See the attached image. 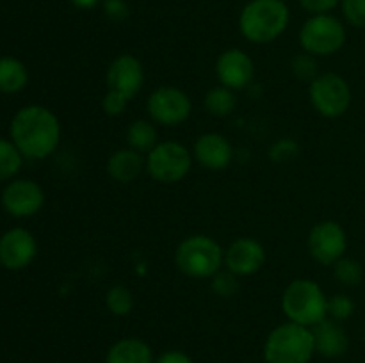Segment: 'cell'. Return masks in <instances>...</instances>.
Returning a JSON list of instances; mask_svg holds the SVG:
<instances>
[{
    "mask_svg": "<svg viewBox=\"0 0 365 363\" xmlns=\"http://www.w3.org/2000/svg\"><path fill=\"white\" fill-rule=\"evenodd\" d=\"M11 139L27 159L41 160L52 155L61 142V123L43 105H27L11 121Z\"/></svg>",
    "mask_w": 365,
    "mask_h": 363,
    "instance_id": "obj_1",
    "label": "cell"
},
{
    "mask_svg": "<svg viewBox=\"0 0 365 363\" xmlns=\"http://www.w3.org/2000/svg\"><path fill=\"white\" fill-rule=\"evenodd\" d=\"M291 23V9L284 0H250L239 14V31L253 45L277 41Z\"/></svg>",
    "mask_w": 365,
    "mask_h": 363,
    "instance_id": "obj_2",
    "label": "cell"
},
{
    "mask_svg": "<svg viewBox=\"0 0 365 363\" xmlns=\"http://www.w3.org/2000/svg\"><path fill=\"white\" fill-rule=\"evenodd\" d=\"M175 265L187 278L210 280L225 267V251L210 235H189L175 249Z\"/></svg>",
    "mask_w": 365,
    "mask_h": 363,
    "instance_id": "obj_3",
    "label": "cell"
},
{
    "mask_svg": "<svg viewBox=\"0 0 365 363\" xmlns=\"http://www.w3.org/2000/svg\"><path fill=\"white\" fill-rule=\"evenodd\" d=\"M314 352L312 327L291 320L274 327L264 342L266 363H309Z\"/></svg>",
    "mask_w": 365,
    "mask_h": 363,
    "instance_id": "obj_4",
    "label": "cell"
},
{
    "mask_svg": "<svg viewBox=\"0 0 365 363\" xmlns=\"http://www.w3.org/2000/svg\"><path fill=\"white\" fill-rule=\"evenodd\" d=\"M282 310L291 322L314 327L328 317V298L316 281L298 278L285 287Z\"/></svg>",
    "mask_w": 365,
    "mask_h": 363,
    "instance_id": "obj_5",
    "label": "cell"
},
{
    "mask_svg": "<svg viewBox=\"0 0 365 363\" xmlns=\"http://www.w3.org/2000/svg\"><path fill=\"white\" fill-rule=\"evenodd\" d=\"M348 32L341 18L331 13L310 14L299 28V45L303 52L314 57H330L341 52Z\"/></svg>",
    "mask_w": 365,
    "mask_h": 363,
    "instance_id": "obj_6",
    "label": "cell"
},
{
    "mask_svg": "<svg viewBox=\"0 0 365 363\" xmlns=\"http://www.w3.org/2000/svg\"><path fill=\"white\" fill-rule=\"evenodd\" d=\"M145 160L150 178L164 185L184 180L195 162L192 153L177 141H159L146 153Z\"/></svg>",
    "mask_w": 365,
    "mask_h": 363,
    "instance_id": "obj_7",
    "label": "cell"
},
{
    "mask_svg": "<svg viewBox=\"0 0 365 363\" xmlns=\"http://www.w3.org/2000/svg\"><path fill=\"white\" fill-rule=\"evenodd\" d=\"M309 98L317 114L328 120L344 116L351 107V88L337 73H321L309 84Z\"/></svg>",
    "mask_w": 365,
    "mask_h": 363,
    "instance_id": "obj_8",
    "label": "cell"
},
{
    "mask_svg": "<svg viewBox=\"0 0 365 363\" xmlns=\"http://www.w3.org/2000/svg\"><path fill=\"white\" fill-rule=\"evenodd\" d=\"M150 120L160 127H178L192 112V102L187 93L175 85H160L146 100Z\"/></svg>",
    "mask_w": 365,
    "mask_h": 363,
    "instance_id": "obj_9",
    "label": "cell"
},
{
    "mask_svg": "<svg viewBox=\"0 0 365 363\" xmlns=\"http://www.w3.org/2000/svg\"><path fill=\"white\" fill-rule=\"evenodd\" d=\"M309 255L321 265H334L337 260L346 256L348 235L341 223L334 219L321 221L314 224L307 237Z\"/></svg>",
    "mask_w": 365,
    "mask_h": 363,
    "instance_id": "obj_10",
    "label": "cell"
},
{
    "mask_svg": "<svg viewBox=\"0 0 365 363\" xmlns=\"http://www.w3.org/2000/svg\"><path fill=\"white\" fill-rule=\"evenodd\" d=\"M106 82L107 89H113L127 96L128 100H134L145 85L143 63L132 53H121L114 57L107 66Z\"/></svg>",
    "mask_w": 365,
    "mask_h": 363,
    "instance_id": "obj_11",
    "label": "cell"
},
{
    "mask_svg": "<svg viewBox=\"0 0 365 363\" xmlns=\"http://www.w3.org/2000/svg\"><path fill=\"white\" fill-rule=\"evenodd\" d=\"M216 77L221 85L234 91L246 89L255 78V63L241 48H227L216 59Z\"/></svg>",
    "mask_w": 365,
    "mask_h": 363,
    "instance_id": "obj_12",
    "label": "cell"
},
{
    "mask_svg": "<svg viewBox=\"0 0 365 363\" xmlns=\"http://www.w3.org/2000/svg\"><path fill=\"white\" fill-rule=\"evenodd\" d=\"M45 205V192L34 180H13L2 191V206L13 217H31Z\"/></svg>",
    "mask_w": 365,
    "mask_h": 363,
    "instance_id": "obj_13",
    "label": "cell"
},
{
    "mask_svg": "<svg viewBox=\"0 0 365 363\" xmlns=\"http://www.w3.org/2000/svg\"><path fill=\"white\" fill-rule=\"evenodd\" d=\"M266 263V249L257 238L239 237L225 251V267L235 276L245 278L259 273Z\"/></svg>",
    "mask_w": 365,
    "mask_h": 363,
    "instance_id": "obj_14",
    "label": "cell"
},
{
    "mask_svg": "<svg viewBox=\"0 0 365 363\" xmlns=\"http://www.w3.org/2000/svg\"><path fill=\"white\" fill-rule=\"evenodd\" d=\"M38 255V242L25 228H13L0 237V263L9 270H21Z\"/></svg>",
    "mask_w": 365,
    "mask_h": 363,
    "instance_id": "obj_15",
    "label": "cell"
},
{
    "mask_svg": "<svg viewBox=\"0 0 365 363\" xmlns=\"http://www.w3.org/2000/svg\"><path fill=\"white\" fill-rule=\"evenodd\" d=\"M192 159L207 171H223L234 160V146L220 132H205L192 144Z\"/></svg>",
    "mask_w": 365,
    "mask_h": 363,
    "instance_id": "obj_16",
    "label": "cell"
},
{
    "mask_svg": "<svg viewBox=\"0 0 365 363\" xmlns=\"http://www.w3.org/2000/svg\"><path fill=\"white\" fill-rule=\"evenodd\" d=\"M314 344H316V352L327 358H339L344 354L349 347V338L344 327L337 320L327 317L319 324L312 327Z\"/></svg>",
    "mask_w": 365,
    "mask_h": 363,
    "instance_id": "obj_17",
    "label": "cell"
},
{
    "mask_svg": "<svg viewBox=\"0 0 365 363\" xmlns=\"http://www.w3.org/2000/svg\"><path fill=\"white\" fill-rule=\"evenodd\" d=\"M106 171L118 184H130L146 171V160L143 153L132 148H120L107 159Z\"/></svg>",
    "mask_w": 365,
    "mask_h": 363,
    "instance_id": "obj_18",
    "label": "cell"
},
{
    "mask_svg": "<svg viewBox=\"0 0 365 363\" xmlns=\"http://www.w3.org/2000/svg\"><path fill=\"white\" fill-rule=\"evenodd\" d=\"M106 363H153V351L141 338H121L109 347Z\"/></svg>",
    "mask_w": 365,
    "mask_h": 363,
    "instance_id": "obj_19",
    "label": "cell"
},
{
    "mask_svg": "<svg viewBox=\"0 0 365 363\" xmlns=\"http://www.w3.org/2000/svg\"><path fill=\"white\" fill-rule=\"evenodd\" d=\"M29 82L27 66L16 57H0V93L13 95L21 91Z\"/></svg>",
    "mask_w": 365,
    "mask_h": 363,
    "instance_id": "obj_20",
    "label": "cell"
},
{
    "mask_svg": "<svg viewBox=\"0 0 365 363\" xmlns=\"http://www.w3.org/2000/svg\"><path fill=\"white\" fill-rule=\"evenodd\" d=\"M159 142V132L152 120H135L127 128L128 148L139 153H148Z\"/></svg>",
    "mask_w": 365,
    "mask_h": 363,
    "instance_id": "obj_21",
    "label": "cell"
},
{
    "mask_svg": "<svg viewBox=\"0 0 365 363\" xmlns=\"http://www.w3.org/2000/svg\"><path fill=\"white\" fill-rule=\"evenodd\" d=\"M203 107L210 116L216 117H227L234 114L235 107H237V96L235 91L225 85H216V88L209 89L203 96Z\"/></svg>",
    "mask_w": 365,
    "mask_h": 363,
    "instance_id": "obj_22",
    "label": "cell"
},
{
    "mask_svg": "<svg viewBox=\"0 0 365 363\" xmlns=\"http://www.w3.org/2000/svg\"><path fill=\"white\" fill-rule=\"evenodd\" d=\"M334 278L344 287H359L364 280V267L359 260L342 256L334 263Z\"/></svg>",
    "mask_w": 365,
    "mask_h": 363,
    "instance_id": "obj_23",
    "label": "cell"
},
{
    "mask_svg": "<svg viewBox=\"0 0 365 363\" xmlns=\"http://www.w3.org/2000/svg\"><path fill=\"white\" fill-rule=\"evenodd\" d=\"M106 306L113 315L125 317L134 308V295L123 285H114L106 294Z\"/></svg>",
    "mask_w": 365,
    "mask_h": 363,
    "instance_id": "obj_24",
    "label": "cell"
},
{
    "mask_svg": "<svg viewBox=\"0 0 365 363\" xmlns=\"http://www.w3.org/2000/svg\"><path fill=\"white\" fill-rule=\"evenodd\" d=\"M24 155L13 141L0 139V180H9L20 171Z\"/></svg>",
    "mask_w": 365,
    "mask_h": 363,
    "instance_id": "obj_25",
    "label": "cell"
},
{
    "mask_svg": "<svg viewBox=\"0 0 365 363\" xmlns=\"http://www.w3.org/2000/svg\"><path fill=\"white\" fill-rule=\"evenodd\" d=\"M291 71L298 80L302 82H312L317 77L319 71V64H317V57L310 56V53H296L291 59Z\"/></svg>",
    "mask_w": 365,
    "mask_h": 363,
    "instance_id": "obj_26",
    "label": "cell"
},
{
    "mask_svg": "<svg viewBox=\"0 0 365 363\" xmlns=\"http://www.w3.org/2000/svg\"><path fill=\"white\" fill-rule=\"evenodd\" d=\"M210 280H212L210 281V288H212V292L223 299L234 298V295L239 292V288H241L239 276H235V274L230 273L228 269L227 270L221 269L220 273L214 274Z\"/></svg>",
    "mask_w": 365,
    "mask_h": 363,
    "instance_id": "obj_27",
    "label": "cell"
},
{
    "mask_svg": "<svg viewBox=\"0 0 365 363\" xmlns=\"http://www.w3.org/2000/svg\"><path fill=\"white\" fill-rule=\"evenodd\" d=\"M355 313V301L348 294H334L328 298V317L337 322L348 320Z\"/></svg>",
    "mask_w": 365,
    "mask_h": 363,
    "instance_id": "obj_28",
    "label": "cell"
},
{
    "mask_svg": "<svg viewBox=\"0 0 365 363\" xmlns=\"http://www.w3.org/2000/svg\"><path fill=\"white\" fill-rule=\"evenodd\" d=\"M267 155H269V159L277 164L287 162V160L296 159V157L299 155V144L291 137L278 139V141L269 148Z\"/></svg>",
    "mask_w": 365,
    "mask_h": 363,
    "instance_id": "obj_29",
    "label": "cell"
},
{
    "mask_svg": "<svg viewBox=\"0 0 365 363\" xmlns=\"http://www.w3.org/2000/svg\"><path fill=\"white\" fill-rule=\"evenodd\" d=\"M341 9L351 27L365 28V0H342Z\"/></svg>",
    "mask_w": 365,
    "mask_h": 363,
    "instance_id": "obj_30",
    "label": "cell"
},
{
    "mask_svg": "<svg viewBox=\"0 0 365 363\" xmlns=\"http://www.w3.org/2000/svg\"><path fill=\"white\" fill-rule=\"evenodd\" d=\"M128 102H130V100H128L125 95H121V93L118 91H113V89H107V93L102 98V109L107 116L116 117L125 112Z\"/></svg>",
    "mask_w": 365,
    "mask_h": 363,
    "instance_id": "obj_31",
    "label": "cell"
},
{
    "mask_svg": "<svg viewBox=\"0 0 365 363\" xmlns=\"http://www.w3.org/2000/svg\"><path fill=\"white\" fill-rule=\"evenodd\" d=\"M102 9L110 21H123L130 14L127 0H103Z\"/></svg>",
    "mask_w": 365,
    "mask_h": 363,
    "instance_id": "obj_32",
    "label": "cell"
},
{
    "mask_svg": "<svg viewBox=\"0 0 365 363\" xmlns=\"http://www.w3.org/2000/svg\"><path fill=\"white\" fill-rule=\"evenodd\" d=\"M342 0H298L302 9H305L310 14H323L330 13L335 7L341 6Z\"/></svg>",
    "mask_w": 365,
    "mask_h": 363,
    "instance_id": "obj_33",
    "label": "cell"
},
{
    "mask_svg": "<svg viewBox=\"0 0 365 363\" xmlns=\"http://www.w3.org/2000/svg\"><path fill=\"white\" fill-rule=\"evenodd\" d=\"M155 363H195V362H192V358L187 354V352L173 349V351L163 352V354L157 358Z\"/></svg>",
    "mask_w": 365,
    "mask_h": 363,
    "instance_id": "obj_34",
    "label": "cell"
},
{
    "mask_svg": "<svg viewBox=\"0 0 365 363\" xmlns=\"http://www.w3.org/2000/svg\"><path fill=\"white\" fill-rule=\"evenodd\" d=\"M68 2H70L73 7H77V9L91 11L95 9V7H98L103 0H68Z\"/></svg>",
    "mask_w": 365,
    "mask_h": 363,
    "instance_id": "obj_35",
    "label": "cell"
},
{
    "mask_svg": "<svg viewBox=\"0 0 365 363\" xmlns=\"http://www.w3.org/2000/svg\"><path fill=\"white\" fill-rule=\"evenodd\" d=\"M364 340H365V327H364Z\"/></svg>",
    "mask_w": 365,
    "mask_h": 363,
    "instance_id": "obj_36",
    "label": "cell"
}]
</instances>
